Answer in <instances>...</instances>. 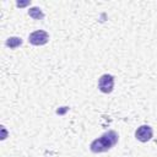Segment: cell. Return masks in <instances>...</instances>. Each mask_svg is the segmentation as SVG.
<instances>
[{"mask_svg": "<svg viewBox=\"0 0 157 157\" xmlns=\"http://www.w3.org/2000/svg\"><path fill=\"white\" fill-rule=\"evenodd\" d=\"M117 134L114 131H109L107 134H104L102 137L94 140L91 145V148L93 152H103V151H107L109 150L115 142H117Z\"/></svg>", "mask_w": 157, "mask_h": 157, "instance_id": "cell-1", "label": "cell"}, {"mask_svg": "<svg viewBox=\"0 0 157 157\" xmlns=\"http://www.w3.org/2000/svg\"><path fill=\"white\" fill-rule=\"evenodd\" d=\"M113 86H114V78H113L112 75H103V76H101L99 81H98V87H99V90L102 92H104V93L112 92Z\"/></svg>", "mask_w": 157, "mask_h": 157, "instance_id": "cell-2", "label": "cell"}, {"mask_svg": "<svg viewBox=\"0 0 157 157\" xmlns=\"http://www.w3.org/2000/svg\"><path fill=\"white\" fill-rule=\"evenodd\" d=\"M49 36L47 32L44 31H36L33 32L31 36H29V42L34 45H42V44H45L47 40H48Z\"/></svg>", "mask_w": 157, "mask_h": 157, "instance_id": "cell-3", "label": "cell"}, {"mask_svg": "<svg viewBox=\"0 0 157 157\" xmlns=\"http://www.w3.org/2000/svg\"><path fill=\"white\" fill-rule=\"evenodd\" d=\"M136 139L142 141V142H146L148 141L151 137H152V129L148 126V125H142L140 126L137 130H136Z\"/></svg>", "mask_w": 157, "mask_h": 157, "instance_id": "cell-4", "label": "cell"}, {"mask_svg": "<svg viewBox=\"0 0 157 157\" xmlns=\"http://www.w3.org/2000/svg\"><path fill=\"white\" fill-rule=\"evenodd\" d=\"M21 43H22L21 38H9V40L6 42V44H7L9 47H11V48H16V47L20 45Z\"/></svg>", "mask_w": 157, "mask_h": 157, "instance_id": "cell-5", "label": "cell"}]
</instances>
